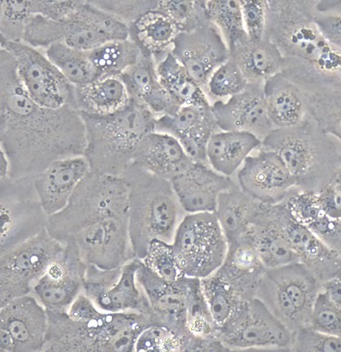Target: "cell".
I'll return each instance as SVG.
<instances>
[{"mask_svg": "<svg viewBox=\"0 0 341 352\" xmlns=\"http://www.w3.org/2000/svg\"><path fill=\"white\" fill-rule=\"evenodd\" d=\"M86 126L78 109H49L30 97L15 59L0 50V149L10 162V179H34L56 160L84 156Z\"/></svg>", "mask_w": 341, "mask_h": 352, "instance_id": "cell-1", "label": "cell"}, {"mask_svg": "<svg viewBox=\"0 0 341 352\" xmlns=\"http://www.w3.org/2000/svg\"><path fill=\"white\" fill-rule=\"evenodd\" d=\"M316 2L268 0L266 38L285 59L281 74L305 91L341 92V49L316 26Z\"/></svg>", "mask_w": 341, "mask_h": 352, "instance_id": "cell-2", "label": "cell"}, {"mask_svg": "<svg viewBox=\"0 0 341 352\" xmlns=\"http://www.w3.org/2000/svg\"><path fill=\"white\" fill-rule=\"evenodd\" d=\"M80 114L86 134L84 157L95 173L122 177L132 165L143 138L156 131V117L132 100L125 109L106 116Z\"/></svg>", "mask_w": 341, "mask_h": 352, "instance_id": "cell-3", "label": "cell"}, {"mask_svg": "<svg viewBox=\"0 0 341 352\" xmlns=\"http://www.w3.org/2000/svg\"><path fill=\"white\" fill-rule=\"evenodd\" d=\"M129 185L128 232L134 258L143 260L154 239L173 243L186 215L169 180L132 165Z\"/></svg>", "mask_w": 341, "mask_h": 352, "instance_id": "cell-4", "label": "cell"}, {"mask_svg": "<svg viewBox=\"0 0 341 352\" xmlns=\"http://www.w3.org/2000/svg\"><path fill=\"white\" fill-rule=\"evenodd\" d=\"M260 148L279 154L300 190L318 193L341 168V142L309 114L297 126L272 131Z\"/></svg>", "mask_w": 341, "mask_h": 352, "instance_id": "cell-5", "label": "cell"}, {"mask_svg": "<svg viewBox=\"0 0 341 352\" xmlns=\"http://www.w3.org/2000/svg\"><path fill=\"white\" fill-rule=\"evenodd\" d=\"M47 316L44 351H134L138 336L152 324L137 312L102 311L86 322L71 319L67 311H47Z\"/></svg>", "mask_w": 341, "mask_h": 352, "instance_id": "cell-6", "label": "cell"}, {"mask_svg": "<svg viewBox=\"0 0 341 352\" xmlns=\"http://www.w3.org/2000/svg\"><path fill=\"white\" fill-rule=\"evenodd\" d=\"M129 185L125 177L90 171L67 207L49 217L47 230L62 244L79 230L114 218H128Z\"/></svg>", "mask_w": 341, "mask_h": 352, "instance_id": "cell-7", "label": "cell"}, {"mask_svg": "<svg viewBox=\"0 0 341 352\" xmlns=\"http://www.w3.org/2000/svg\"><path fill=\"white\" fill-rule=\"evenodd\" d=\"M322 283L300 263L265 270L259 300L294 332L309 325L311 311Z\"/></svg>", "mask_w": 341, "mask_h": 352, "instance_id": "cell-8", "label": "cell"}, {"mask_svg": "<svg viewBox=\"0 0 341 352\" xmlns=\"http://www.w3.org/2000/svg\"><path fill=\"white\" fill-rule=\"evenodd\" d=\"M185 277H209L226 258L229 244L214 212L186 214L173 241Z\"/></svg>", "mask_w": 341, "mask_h": 352, "instance_id": "cell-9", "label": "cell"}, {"mask_svg": "<svg viewBox=\"0 0 341 352\" xmlns=\"http://www.w3.org/2000/svg\"><path fill=\"white\" fill-rule=\"evenodd\" d=\"M64 250V245L45 230L0 255V307L32 294L33 287Z\"/></svg>", "mask_w": 341, "mask_h": 352, "instance_id": "cell-10", "label": "cell"}, {"mask_svg": "<svg viewBox=\"0 0 341 352\" xmlns=\"http://www.w3.org/2000/svg\"><path fill=\"white\" fill-rule=\"evenodd\" d=\"M1 49L7 50L15 59L19 80L36 103L49 109L64 106L77 109L75 87L41 50L24 42L8 41H1Z\"/></svg>", "mask_w": 341, "mask_h": 352, "instance_id": "cell-11", "label": "cell"}, {"mask_svg": "<svg viewBox=\"0 0 341 352\" xmlns=\"http://www.w3.org/2000/svg\"><path fill=\"white\" fill-rule=\"evenodd\" d=\"M33 180H0V255L47 230L49 216L39 202Z\"/></svg>", "mask_w": 341, "mask_h": 352, "instance_id": "cell-12", "label": "cell"}, {"mask_svg": "<svg viewBox=\"0 0 341 352\" xmlns=\"http://www.w3.org/2000/svg\"><path fill=\"white\" fill-rule=\"evenodd\" d=\"M228 351H290L292 332L258 298L219 329Z\"/></svg>", "mask_w": 341, "mask_h": 352, "instance_id": "cell-13", "label": "cell"}, {"mask_svg": "<svg viewBox=\"0 0 341 352\" xmlns=\"http://www.w3.org/2000/svg\"><path fill=\"white\" fill-rule=\"evenodd\" d=\"M139 264L140 260L132 258L115 270L87 265L84 294L94 301L100 311L137 312L150 319V305L137 280Z\"/></svg>", "mask_w": 341, "mask_h": 352, "instance_id": "cell-14", "label": "cell"}, {"mask_svg": "<svg viewBox=\"0 0 341 352\" xmlns=\"http://www.w3.org/2000/svg\"><path fill=\"white\" fill-rule=\"evenodd\" d=\"M191 278L176 281L163 280L140 261L137 280L148 300L151 323L170 329L185 340L186 351H191L196 338L187 329L189 287Z\"/></svg>", "mask_w": 341, "mask_h": 352, "instance_id": "cell-15", "label": "cell"}, {"mask_svg": "<svg viewBox=\"0 0 341 352\" xmlns=\"http://www.w3.org/2000/svg\"><path fill=\"white\" fill-rule=\"evenodd\" d=\"M239 187L256 201L277 204L295 190L296 182L283 159L275 151L259 148L237 171Z\"/></svg>", "mask_w": 341, "mask_h": 352, "instance_id": "cell-16", "label": "cell"}, {"mask_svg": "<svg viewBox=\"0 0 341 352\" xmlns=\"http://www.w3.org/2000/svg\"><path fill=\"white\" fill-rule=\"evenodd\" d=\"M172 53L202 89L211 75L230 58L229 47L215 25L179 33Z\"/></svg>", "mask_w": 341, "mask_h": 352, "instance_id": "cell-17", "label": "cell"}, {"mask_svg": "<svg viewBox=\"0 0 341 352\" xmlns=\"http://www.w3.org/2000/svg\"><path fill=\"white\" fill-rule=\"evenodd\" d=\"M87 264L73 245H64L60 257L50 265L33 287L32 294L47 311H67L83 292Z\"/></svg>", "mask_w": 341, "mask_h": 352, "instance_id": "cell-18", "label": "cell"}, {"mask_svg": "<svg viewBox=\"0 0 341 352\" xmlns=\"http://www.w3.org/2000/svg\"><path fill=\"white\" fill-rule=\"evenodd\" d=\"M47 329V309L33 294L0 307V334L10 338L15 352L44 351Z\"/></svg>", "mask_w": 341, "mask_h": 352, "instance_id": "cell-19", "label": "cell"}, {"mask_svg": "<svg viewBox=\"0 0 341 352\" xmlns=\"http://www.w3.org/2000/svg\"><path fill=\"white\" fill-rule=\"evenodd\" d=\"M263 84H248L246 89L226 101L211 103L217 125L222 131L249 132L263 142L274 131L268 116Z\"/></svg>", "mask_w": 341, "mask_h": 352, "instance_id": "cell-20", "label": "cell"}, {"mask_svg": "<svg viewBox=\"0 0 341 352\" xmlns=\"http://www.w3.org/2000/svg\"><path fill=\"white\" fill-rule=\"evenodd\" d=\"M220 131L211 105L182 107L176 113L158 117L156 120V131L172 135L191 160L205 164H208V143Z\"/></svg>", "mask_w": 341, "mask_h": 352, "instance_id": "cell-21", "label": "cell"}, {"mask_svg": "<svg viewBox=\"0 0 341 352\" xmlns=\"http://www.w3.org/2000/svg\"><path fill=\"white\" fill-rule=\"evenodd\" d=\"M170 182L186 214L215 213L220 195L238 186L232 177L222 175L209 164L200 162H193Z\"/></svg>", "mask_w": 341, "mask_h": 352, "instance_id": "cell-22", "label": "cell"}, {"mask_svg": "<svg viewBox=\"0 0 341 352\" xmlns=\"http://www.w3.org/2000/svg\"><path fill=\"white\" fill-rule=\"evenodd\" d=\"M280 221L298 263L306 267L321 283L340 274V256L311 229L294 221L284 201L281 204Z\"/></svg>", "mask_w": 341, "mask_h": 352, "instance_id": "cell-23", "label": "cell"}, {"mask_svg": "<svg viewBox=\"0 0 341 352\" xmlns=\"http://www.w3.org/2000/svg\"><path fill=\"white\" fill-rule=\"evenodd\" d=\"M90 171L86 157L78 156L56 160L34 177L36 195L49 218L67 207Z\"/></svg>", "mask_w": 341, "mask_h": 352, "instance_id": "cell-24", "label": "cell"}, {"mask_svg": "<svg viewBox=\"0 0 341 352\" xmlns=\"http://www.w3.org/2000/svg\"><path fill=\"white\" fill-rule=\"evenodd\" d=\"M281 202L261 204L247 233L252 239L265 269H277L298 263L280 221Z\"/></svg>", "mask_w": 341, "mask_h": 352, "instance_id": "cell-25", "label": "cell"}, {"mask_svg": "<svg viewBox=\"0 0 341 352\" xmlns=\"http://www.w3.org/2000/svg\"><path fill=\"white\" fill-rule=\"evenodd\" d=\"M193 162L176 138L165 132L153 131L138 146L132 165L171 182Z\"/></svg>", "mask_w": 341, "mask_h": 352, "instance_id": "cell-26", "label": "cell"}, {"mask_svg": "<svg viewBox=\"0 0 341 352\" xmlns=\"http://www.w3.org/2000/svg\"><path fill=\"white\" fill-rule=\"evenodd\" d=\"M130 100L145 107L156 118L174 115L181 107L161 85L154 58L142 55L137 63L120 76Z\"/></svg>", "mask_w": 341, "mask_h": 352, "instance_id": "cell-27", "label": "cell"}, {"mask_svg": "<svg viewBox=\"0 0 341 352\" xmlns=\"http://www.w3.org/2000/svg\"><path fill=\"white\" fill-rule=\"evenodd\" d=\"M230 58L250 84H263L283 72L285 59L281 50L265 36L252 41L246 36L229 47Z\"/></svg>", "mask_w": 341, "mask_h": 352, "instance_id": "cell-28", "label": "cell"}, {"mask_svg": "<svg viewBox=\"0 0 341 352\" xmlns=\"http://www.w3.org/2000/svg\"><path fill=\"white\" fill-rule=\"evenodd\" d=\"M263 89L268 116L274 129L292 128L308 117L303 89L281 73L269 78Z\"/></svg>", "mask_w": 341, "mask_h": 352, "instance_id": "cell-29", "label": "cell"}, {"mask_svg": "<svg viewBox=\"0 0 341 352\" xmlns=\"http://www.w3.org/2000/svg\"><path fill=\"white\" fill-rule=\"evenodd\" d=\"M129 38L143 55L153 58L156 64L172 52L179 31L174 22L161 11H148L128 26Z\"/></svg>", "mask_w": 341, "mask_h": 352, "instance_id": "cell-30", "label": "cell"}, {"mask_svg": "<svg viewBox=\"0 0 341 352\" xmlns=\"http://www.w3.org/2000/svg\"><path fill=\"white\" fill-rule=\"evenodd\" d=\"M261 140L249 132L220 131L207 146L208 164L220 174L233 177L245 160L261 147Z\"/></svg>", "mask_w": 341, "mask_h": 352, "instance_id": "cell-31", "label": "cell"}, {"mask_svg": "<svg viewBox=\"0 0 341 352\" xmlns=\"http://www.w3.org/2000/svg\"><path fill=\"white\" fill-rule=\"evenodd\" d=\"M260 205L239 185L220 195L215 214L229 246L249 232Z\"/></svg>", "mask_w": 341, "mask_h": 352, "instance_id": "cell-32", "label": "cell"}, {"mask_svg": "<svg viewBox=\"0 0 341 352\" xmlns=\"http://www.w3.org/2000/svg\"><path fill=\"white\" fill-rule=\"evenodd\" d=\"M75 102L83 113L106 116L125 109L130 98L120 77H103L75 87Z\"/></svg>", "mask_w": 341, "mask_h": 352, "instance_id": "cell-33", "label": "cell"}, {"mask_svg": "<svg viewBox=\"0 0 341 352\" xmlns=\"http://www.w3.org/2000/svg\"><path fill=\"white\" fill-rule=\"evenodd\" d=\"M202 292L218 331L238 315L250 302L220 270L202 278Z\"/></svg>", "mask_w": 341, "mask_h": 352, "instance_id": "cell-34", "label": "cell"}, {"mask_svg": "<svg viewBox=\"0 0 341 352\" xmlns=\"http://www.w3.org/2000/svg\"><path fill=\"white\" fill-rule=\"evenodd\" d=\"M161 85L181 107L211 105L207 93L191 78L173 53L156 65Z\"/></svg>", "mask_w": 341, "mask_h": 352, "instance_id": "cell-35", "label": "cell"}, {"mask_svg": "<svg viewBox=\"0 0 341 352\" xmlns=\"http://www.w3.org/2000/svg\"><path fill=\"white\" fill-rule=\"evenodd\" d=\"M142 55L139 47L130 38L108 41L89 52L90 60L99 78L120 77L137 64Z\"/></svg>", "mask_w": 341, "mask_h": 352, "instance_id": "cell-36", "label": "cell"}, {"mask_svg": "<svg viewBox=\"0 0 341 352\" xmlns=\"http://www.w3.org/2000/svg\"><path fill=\"white\" fill-rule=\"evenodd\" d=\"M45 54L75 87L86 85L99 78L90 60L89 52L58 43L45 50Z\"/></svg>", "mask_w": 341, "mask_h": 352, "instance_id": "cell-37", "label": "cell"}, {"mask_svg": "<svg viewBox=\"0 0 341 352\" xmlns=\"http://www.w3.org/2000/svg\"><path fill=\"white\" fill-rule=\"evenodd\" d=\"M303 91L309 116L326 133L341 142V92L329 89Z\"/></svg>", "mask_w": 341, "mask_h": 352, "instance_id": "cell-38", "label": "cell"}, {"mask_svg": "<svg viewBox=\"0 0 341 352\" xmlns=\"http://www.w3.org/2000/svg\"><path fill=\"white\" fill-rule=\"evenodd\" d=\"M207 7L211 23L222 33L228 47L248 36L239 0H207Z\"/></svg>", "mask_w": 341, "mask_h": 352, "instance_id": "cell-39", "label": "cell"}, {"mask_svg": "<svg viewBox=\"0 0 341 352\" xmlns=\"http://www.w3.org/2000/svg\"><path fill=\"white\" fill-rule=\"evenodd\" d=\"M157 10L167 16L179 33H188L211 23L204 0H163Z\"/></svg>", "mask_w": 341, "mask_h": 352, "instance_id": "cell-40", "label": "cell"}, {"mask_svg": "<svg viewBox=\"0 0 341 352\" xmlns=\"http://www.w3.org/2000/svg\"><path fill=\"white\" fill-rule=\"evenodd\" d=\"M248 84L241 69L229 58L213 72L204 91L208 98L222 100L244 91Z\"/></svg>", "mask_w": 341, "mask_h": 352, "instance_id": "cell-41", "label": "cell"}, {"mask_svg": "<svg viewBox=\"0 0 341 352\" xmlns=\"http://www.w3.org/2000/svg\"><path fill=\"white\" fill-rule=\"evenodd\" d=\"M32 16L30 1L2 0L0 4L1 41L23 42L25 30Z\"/></svg>", "mask_w": 341, "mask_h": 352, "instance_id": "cell-42", "label": "cell"}, {"mask_svg": "<svg viewBox=\"0 0 341 352\" xmlns=\"http://www.w3.org/2000/svg\"><path fill=\"white\" fill-rule=\"evenodd\" d=\"M141 261L163 280L176 281L185 277L177 261L173 243L154 239Z\"/></svg>", "mask_w": 341, "mask_h": 352, "instance_id": "cell-43", "label": "cell"}, {"mask_svg": "<svg viewBox=\"0 0 341 352\" xmlns=\"http://www.w3.org/2000/svg\"><path fill=\"white\" fill-rule=\"evenodd\" d=\"M134 351H186L185 340L165 326L151 324L143 329Z\"/></svg>", "mask_w": 341, "mask_h": 352, "instance_id": "cell-44", "label": "cell"}, {"mask_svg": "<svg viewBox=\"0 0 341 352\" xmlns=\"http://www.w3.org/2000/svg\"><path fill=\"white\" fill-rule=\"evenodd\" d=\"M290 216L298 223L311 228L320 218L321 210L317 192L295 188L284 201Z\"/></svg>", "mask_w": 341, "mask_h": 352, "instance_id": "cell-45", "label": "cell"}, {"mask_svg": "<svg viewBox=\"0 0 341 352\" xmlns=\"http://www.w3.org/2000/svg\"><path fill=\"white\" fill-rule=\"evenodd\" d=\"M309 326L323 333L341 336V309L323 291L316 298Z\"/></svg>", "mask_w": 341, "mask_h": 352, "instance_id": "cell-46", "label": "cell"}, {"mask_svg": "<svg viewBox=\"0 0 341 352\" xmlns=\"http://www.w3.org/2000/svg\"><path fill=\"white\" fill-rule=\"evenodd\" d=\"M290 351H341V336L316 331L303 327L292 333Z\"/></svg>", "mask_w": 341, "mask_h": 352, "instance_id": "cell-47", "label": "cell"}, {"mask_svg": "<svg viewBox=\"0 0 341 352\" xmlns=\"http://www.w3.org/2000/svg\"><path fill=\"white\" fill-rule=\"evenodd\" d=\"M224 263L244 272H257L265 270L255 244L248 234L230 245Z\"/></svg>", "mask_w": 341, "mask_h": 352, "instance_id": "cell-48", "label": "cell"}, {"mask_svg": "<svg viewBox=\"0 0 341 352\" xmlns=\"http://www.w3.org/2000/svg\"><path fill=\"white\" fill-rule=\"evenodd\" d=\"M245 31L252 41L266 36L268 0H239Z\"/></svg>", "mask_w": 341, "mask_h": 352, "instance_id": "cell-49", "label": "cell"}, {"mask_svg": "<svg viewBox=\"0 0 341 352\" xmlns=\"http://www.w3.org/2000/svg\"><path fill=\"white\" fill-rule=\"evenodd\" d=\"M124 23L130 25L148 11L156 10L159 1H92Z\"/></svg>", "mask_w": 341, "mask_h": 352, "instance_id": "cell-50", "label": "cell"}, {"mask_svg": "<svg viewBox=\"0 0 341 352\" xmlns=\"http://www.w3.org/2000/svg\"><path fill=\"white\" fill-rule=\"evenodd\" d=\"M309 229L341 257V219L329 218L323 213Z\"/></svg>", "mask_w": 341, "mask_h": 352, "instance_id": "cell-51", "label": "cell"}, {"mask_svg": "<svg viewBox=\"0 0 341 352\" xmlns=\"http://www.w3.org/2000/svg\"><path fill=\"white\" fill-rule=\"evenodd\" d=\"M78 1H30L33 15H40L52 21L69 18L75 12Z\"/></svg>", "mask_w": 341, "mask_h": 352, "instance_id": "cell-52", "label": "cell"}, {"mask_svg": "<svg viewBox=\"0 0 341 352\" xmlns=\"http://www.w3.org/2000/svg\"><path fill=\"white\" fill-rule=\"evenodd\" d=\"M314 21L321 35L329 43L341 49V16L316 11Z\"/></svg>", "mask_w": 341, "mask_h": 352, "instance_id": "cell-53", "label": "cell"}, {"mask_svg": "<svg viewBox=\"0 0 341 352\" xmlns=\"http://www.w3.org/2000/svg\"><path fill=\"white\" fill-rule=\"evenodd\" d=\"M321 210L329 218L341 219V192L333 183L329 182L318 192Z\"/></svg>", "mask_w": 341, "mask_h": 352, "instance_id": "cell-54", "label": "cell"}, {"mask_svg": "<svg viewBox=\"0 0 341 352\" xmlns=\"http://www.w3.org/2000/svg\"><path fill=\"white\" fill-rule=\"evenodd\" d=\"M102 312L91 300L84 292L78 295L74 302L67 309V314L75 320L78 322H86L97 317Z\"/></svg>", "mask_w": 341, "mask_h": 352, "instance_id": "cell-55", "label": "cell"}, {"mask_svg": "<svg viewBox=\"0 0 341 352\" xmlns=\"http://www.w3.org/2000/svg\"><path fill=\"white\" fill-rule=\"evenodd\" d=\"M321 291L325 292L328 297L341 309V273L323 283L321 285Z\"/></svg>", "mask_w": 341, "mask_h": 352, "instance_id": "cell-56", "label": "cell"}, {"mask_svg": "<svg viewBox=\"0 0 341 352\" xmlns=\"http://www.w3.org/2000/svg\"><path fill=\"white\" fill-rule=\"evenodd\" d=\"M316 10L320 13L341 16V0H320L316 2Z\"/></svg>", "mask_w": 341, "mask_h": 352, "instance_id": "cell-57", "label": "cell"}, {"mask_svg": "<svg viewBox=\"0 0 341 352\" xmlns=\"http://www.w3.org/2000/svg\"><path fill=\"white\" fill-rule=\"evenodd\" d=\"M10 173V162L7 155L1 149V159H0V180L8 179Z\"/></svg>", "mask_w": 341, "mask_h": 352, "instance_id": "cell-58", "label": "cell"}, {"mask_svg": "<svg viewBox=\"0 0 341 352\" xmlns=\"http://www.w3.org/2000/svg\"><path fill=\"white\" fill-rule=\"evenodd\" d=\"M329 182L333 183V184L338 188V190L341 192V168L336 173L334 174L333 177H331V179L329 180Z\"/></svg>", "mask_w": 341, "mask_h": 352, "instance_id": "cell-59", "label": "cell"}]
</instances>
